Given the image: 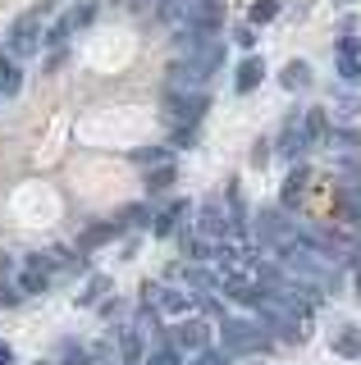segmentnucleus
Instances as JSON below:
<instances>
[{
	"instance_id": "1",
	"label": "nucleus",
	"mask_w": 361,
	"mask_h": 365,
	"mask_svg": "<svg viewBox=\"0 0 361 365\" xmlns=\"http://www.w3.org/2000/svg\"><path fill=\"white\" fill-rule=\"evenodd\" d=\"M247 233L256 237V247L275 251V256H284V251L298 242V228H293V220H284V210H275V205H265V210H256L252 220H247Z\"/></svg>"
},
{
	"instance_id": "2",
	"label": "nucleus",
	"mask_w": 361,
	"mask_h": 365,
	"mask_svg": "<svg viewBox=\"0 0 361 365\" xmlns=\"http://www.w3.org/2000/svg\"><path fill=\"white\" fill-rule=\"evenodd\" d=\"M220 342L229 356H252V351H265L270 347V334L252 319H224L220 324Z\"/></svg>"
},
{
	"instance_id": "3",
	"label": "nucleus",
	"mask_w": 361,
	"mask_h": 365,
	"mask_svg": "<svg viewBox=\"0 0 361 365\" xmlns=\"http://www.w3.org/2000/svg\"><path fill=\"white\" fill-rule=\"evenodd\" d=\"M41 14H46V9H28V14H19L14 19V28H9V51L14 55H32L41 46Z\"/></svg>"
},
{
	"instance_id": "4",
	"label": "nucleus",
	"mask_w": 361,
	"mask_h": 365,
	"mask_svg": "<svg viewBox=\"0 0 361 365\" xmlns=\"http://www.w3.org/2000/svg\"><path fill=\"white\" fill-rule=\"evenodd\" d=\"M206 110H210L206 91H169V96H165V114L174 123H197Z\"/></svg>"
},
{
	"instance_id": "5",
	"label": "nucleus",
	"mask_w": 361,
	"mask_h": 365,
	"mask_svg": "<svg viewBox=\"0 0 361 365\" xmlns=\"http://www.w3.org/2000/svg\"><path fill=\"white\" fill-rule=\"evenodd\" d=\"M169 347H178V351H206L210 347V324H206V319H197V315H183V319H178V329H174V338H169Z\"/></svg>"
},
{
	"instance_id": "6",
	"label": "nucleus",
	"mask_w": 361,
	"mask_h": 365,
	"mask_svg": "<svg viewBox=\"0 0 361 365\" xmlns=\"http://www.w3.org/2000/svg\"><path fill=\"white\" fill-rule=\"evenodd\" d=\"M197 215H201V220H197V233L206 237V242H220V237L229 233V210H224L215 197L201 201V205H197Z\"/></svg>"
},
{
	"instance_id": "7",
	"label": "nucleus",
	"mask_w": 361,
	"mask_h": 365,
	"mask_svg": "<svg viewBox=\"0 0 361 365\" xmlns=\"http://www.w3.org/2000/svg\"><path fill=\"white\" fill-rule=\"evenodd\" d=\"M334 68L343 83H361V37H343L334 46Z\"/></svg>"
},
{
	"instance_id": "8",
	"label": "nucleus",
	"mask_w": 361,
	"mask_h": 365,
	"mask_svg": "<svg viewBox=\"0 0 361 365\" xmlns=\"http://www.w3.org/2000/svg\"><path fill=\"white\" fill-rule=\"evenodd\" d=\"M279 151H284L293 165H298L302 155L311 151V142H307V128H302V114H293V119L284 123V128H279Z\"/></svg>"
},
{
	"instance_id": "9",
	"label": "nucleus",
	"mask_w": 361,
	"mask_h": 365,
	"mask_svg": "<svg viewBox=\"0 0 361 365\" xmlns=\"http://www.w3.org/2000/svg\"><path fill=\"white\" fill-rule=\"evenodd\" d=\"M193 306H197V297L183 292V288H161V292H156V311H161V315L183 319V315H193Z\"/></svg>"
},
{
	"instance_id": "10",
	"label": "nucleus",
	"mask_w": 361,
	"mask_h": 365,
	"mask_svg": "<svg viewBox=\"0 0 361 365\" xmlns=\"http://www.w3.org/2000/svg\"><path fill=\"white\" fill-rule=\"evenodd\" d=\"M220 292L229 297V302H243V306H252V302H256V292H261V283L233 269V274H224V279H220Z\"/></svg>"
},
{
	"instance_id": "11",
	"label": "nucleus",
	"mask_w": 361,
	"mask_h": 365,
	"mask_svg": "<svg viewBox=\"0 0 361 365\" xmlns=\"http://www.w3.org/2000/svg\"><path fill=\"white\" fill-rule=\"evenodd\" d=\"M302 128H307V142L311 146H325V137H330V114H325L320 106L302 110Z\"/></svg>"
},
{
	"instance_id": "12",
	"label": "nucleus",
	"mask_w": 361,
	"mask_h": 365,
	"mask_svg": "<svg viewBox=\"0 0 361 365\" xmlns=\"http://www.w3.org/2000/svg\"><path fill=\"white\" fill-rule=\"evenodd\" d=\"M261 78H265V64H261V55H247V60L238 64V78H233V87L243 91H252V87H261Z\"/></svg>"
},
{
	"instance_id": "13",
	"label": "nucleus",
	"mask_w": 361,
	"mask_h": 365,
	"mask_svg": "<svg viewBox=\"0 0 361 365\" xmlns=\"http://www.w3.org/2000/svg\"><path fill=\"white\" fill-rule=\"evenodd\" d=\"M279 83H284V91H307L311 87V64L307 60H288L284 73H279Z\"/></svg>"
},
{
	"instance_id": "14",
	"label": "nucleus",
	"mask_w": 361,
	"mask_h": 365,
	"mask_svg": "<svg viewBox=\"0 0 361 365\" xmlns=\"http://www.w3.org/2000/svg\"><path fill=\"white\" fill-rule=\"evenodd\" d=\"M325 146H330L334 155H357V151H361V133H357V128H330Z\"/></svg>"
},
{
	"instance_id": "15",
	"label": "nucleus",
	"mask_w": 361,
	"mask_h": 365,
	"mask_svg": "<svg viewBox=\"0 0 361 365\" xmlns=\"http://www.w3.org/2000/svg\"><path fill=\"white\" fill-rule=\"evenodd\" d=\"M307 165H302V160H298V165H293V174L284 178V192H279V197H284V205H298L302 197H307Z\"/></svg>"
},
{
	"instance_id": "16",
	"label": "nucleus",
	"mask_w": 361,
	"mask_h": 365,
	"mask_svg": "<svg viewBox=\"0 0 361 365\" xmlns=\"http://www.w3.org/2000/svg\"><path fill=\"white\" fill-rule=\"evenodd\" d=\"M188 220V201H174V205H165V210L161 215H156V233H161V237H169V233H178V224H183Z\"/></svg>"
},
{
	"instance_id": "17",
	"label": "nucleus",
	"mask_w": 361,
	"mask_h": 365,
	"mask_svg": "<svg viewBox=\"0 0 361 365\" xmlns=\"http://www.w3.org/2000/svg\"><path fill=\"white\" fill-rule=\"evenodd\" d=\"M19 288H24V297H32V292H37V297H41V292H46V288H51V274H46V269H41V265H37V260H28V269H24V274H19Z\"/></svg>"
},
{
	"instance_id": "18",
	"label": "nucleus",
	"mask_w": 361,
	"mask_h": 365,
	"mask_svg": "<svg viewBox=\"0 0 361 365\" xmlns=\"http://www.w3.org/2000/svg\"><path fill=\"white\" fill-rule=\"evenodd\" d=\"M19 87H24L19 64H14V60H0V96H19Z\"/></svg>"
},
{
	"instance_id": "19",
	"label": "nucleus",
	"mask_w": 361,
	"mask_h": 365,
	"mask_svg": "<svg viewBox=\"0 0 361 365\" xmlns=\"http://www.w3.org/2000/svg\"><path fill=\"white\" fill-rule=\"evenodd\" d=\"M110 237H119V220H115V224H92V228L83 233V242H78V247L92 251V247H101V242H110Z\"/></svg>"
},
{
	"instance_id": "20",
	"label": "nucleus",
	"mask_w": 361,
	"mask_h": 365,
	"mask_svg": "<svg viewBox=\"0 0 361 365\" xmlns=\"http://www.w3.org/2000/svg\"><path fill=\"white\" fill-rule=\"evenodd\" d=\"M334 351H338V356H347V361H357L361 356V329H343V334L334 338Z\"/></svg>"
},
{
	"instance_id": "21",
	"label": "nucleus",
	"mask_w": 361,
	"mask_h": 365,
	"mask_svg": "<svg viewBox=\"0 0 361 365\" xmlns=\"http://www.w3.org/2000/svg\"><path fill=\"white\" fill-rule=\"evenodd\" d=\"M334 110H338V119H361V96H352V91H334Z\"/></svg>"
},
{
	"instance_id": "22",
	"label": "nucleus",
	"mask_w": 361,
	"mask_h": 365,
	"mask_svg": "<svg viewBox=\"0 0 361 365\" xmlns=\"http://www.w3.org/2000/svg\"><path fill=\"white\" fill-rule=\"evenodd\" d=\"M106 292H110V279L106 274H92V279H87V292H78V306H96Z\"/></svg>"
},
{
	"instance_id": "23",
	"label": "nucleus",
	"mask_w": 361,
	"mask_h": 365,
	"mask_svg": "<svg viewBox=\"0 0 361 365\" xmlns=\"http://www.w3.org/2000/svg\"><path fill=\"white\" fill-rule=\"evenodd\" d=\"M188 5H193V0H156V19H165V23H183Z\"/></svg>"
},
{
	"instance_id": "24",
	"label": "nucleus",
	"mask_w": 361,
	"mask_h": 365,
	"mask_svg": "<svg viewBox=\"0 0 361 365\" xmlns=\"http://www.w3.org/2000/svg\"><path fill=\"white\" fill-rule=\"evenodd\" d=\"M169 187H174V165H156L146 174V192H169Z\"/></svg>"
},
{
	"instance_id": "25",
	"label": "nucleus",
	"mask_w": 361,
	"mask_h": 365,
	"mask_svg": "<svg viewBox=\"0 0 361 365\" xmlns=\"http://www.w3.org/2000/svg\"><path fill=\"white\" fill-rule=\"evenodd\" d=\"M279 14V0H256L252 9H247V23H252V28H261V23H270Z\"/></svg>"
},
{
	"instance_id": "26",
	"label": "nucleus",
	"mask_w": 361,
	"mask_h": 365,
	"mask_svg": "<svg viewBox=\"0 0 361 365\" xmlns=\"http://www.w3.org/2000/svg\"><path fill=\"white\" fill-rule=\"evenodd\" d=\"M69 37H73V23H69V14H60V19L51 23V32H46L41 41H46V46H64Z\"/></svg>"
},
{
	"instance_id": "27",
	"label": "nucleus",
	"mask_w": 361,
	"mask_h": 365,
	"mask_svg": "<svg viewBox=\"0 0 361 365\" xmlns=\"http://www.w3.org/2000/svg\"><path fill=\"white\" fill-rule=\"evenodd\" d=\"M343 210H347V220H357V224H361V178L343 187Z\"/></svg>"
},
{
	"instance_id": "28",
	"label": "nucleus",
	"mask_w": 361,
	"mask_h": 365,
	"mask_svg": "<svg viewBox=\"0 0 361 365\" xmlns=\"http://www.w3.org/2000/svg\"><path fill=\"white\" fill-rule=\"evenodd\" d=\"M92 19H96V0H78V9H69V23H73V32H83Z\"/></svg>"
},
{
	"instance_id": "29",
	"label": "nucleus",
	"mask_w": 361,
	"mask_h": 365,
	"mask_svg": "<svg viewBox=\"0 0 361 365\" xmlns=\"http://www.w3.org/2000/svg\"><path fill=\"white\" fill-rule=\"evenodd\" d=\"M146 220H151V210H146V205H123V210H119V228H138Z\"/></svg>"
},
{
	"instance_id": "30",
	"label": "nucleus",
	"mask_w": 361,
	"mask_h": 365,
	"mask_svg": "<svg viewBox=\"0 0 361 365\" xmlns=\"http://www.w3.org/2000/svg\"><path fill=\"white\" fill-rule=\"evenodd\" d=\"M133 160H138V165H165V146H138V151H133Z\"/></svg>"
},
{
	"instance_id": "31",
	"label": "nucleus",
	"mask_w": 361,
	"mask_h": 365,
	"mask_svg": "<svg viewBox=\"0 0 361 365\" xmlns=\"http://www.w3.org/2000/svg\"><path fill=\"white\" fill-rule=\"evenodd\" d=\"M146 365H183V351H178V347H161L156 356H146Z\"/></svg>"
},
{
	"instance_id": "32",
	"label": "nucleus",
	"mask_w": 361,
	"mask_h": 365,
	"mask_svg": "<svg viewBox=\"0 0 361 365\" xmlns=\"http://www.w3.org/2000/svg\"><path fill=\"white\" fill-rule=\"evenodd\" d=\"M24 302V288H19V283H5L0 279V306H19Z\"/></svg>"
},
{
	"instance_id": "33",
	"label": "nucleus",
	"mask_w": 361,
	"mask_h": 365,
	"mask_svg": "<svg viewBox=\"0 0 361 365\" xmlns=\"http://www.w3.org/2000/svg\"><path fill=\"white\" fill-rule=\"evenodd\" d=\"M133 329H138L142 338H146V334H156V311H146V306H142V311H138V319H133Z\"/></svg>"
},
{
	"instance_id": "34",
	"label": "nucleus",
	"mask_w": 361,
	"mask_h": 365,
	"mask_svg": "<svg viewBox=\"0 0 361 365\" xmlns=\"http://www.w3.org/2000/svg\"><path fill=\"white\" fill-rule=\"evenodd\" d=\"M193 365H229V351H210V347H206V351H197Z\"/></svg>"
},
{
	"instance_id": "35",
	"label": "nucleus",
	"mask_w": 361,
	"mask_h": 365,
	"mask_svg": "<svg viewBox=\"0 0 361 365\" xmlns=\"http://www.w3.org/2000/svg\"><path fill=\"white\" fill-rule=\"evenodd\" d=\"M233 41H238V46H252L256 41V28H252V23H243V28L233 32Z\"/></svg>"
},
{
	"instance_id": "36",
	"label": "nucleus",
	"mask_w": 361,
	"mask_h": 365,
	"mask_svg": "<svg viewBox=\"0 0 361 365\" xmlns=\"http://www.w3.org/2000/svg\"><path fill=\"white\" fill-rule=\"evenodd\" d=\"M265 160H270V142H256L252 146V165H265Z\"/></svg>"
},
{
	"instance_id": "37",
	"label": "nucleus",
	"mask_w": 361,
	"mask_h": 365,
	"mask_svg": "<svg viewBox=\"0 0 361 365\" xmlns=\"http://www.w3.org/2000/svg\"><path fill=\"white\" fill-rule=\"evenodd\" d=\"M0 365H14V347L9 342H0Z\"/></svg>"
}]
</instances>
